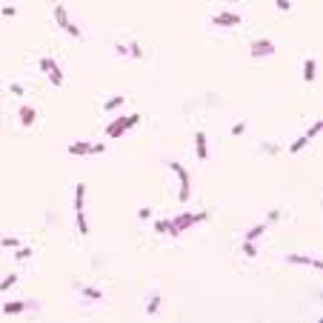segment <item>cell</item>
Segmentation results:
<instances>
[{
	"instance_id": "19",
	"label": "cell",
	"mask_w": 323,
	"mask_h": 323,
	"mask_svg": "<svg viewBox=\"0 0 323 323\" xmlns=\"http://www.w3.org/2000/svg\"><path fill=\"white\" fill-rule=\"evenodd\" d=\"M123 103H126V97H123V95L106 97V100H103V112H114V109H117V106H123Z\"/></svg>"
},
{
	"instance_id": "10",
	"label": "cell",
	"mask_w": 323,
	"mask_h": 323,
	"mask_svg": "<svg viewBox=\"0 0 323 323\" xmlns=\"http://www.w3.org/2000/svg\"><path fill=\"white\" fill-rule=\"evenodd\" d=\"M26 309H40L37 300H12V303H3V314H20Z\"/></svg>"
},
{
	"instance_id": "9",
	"label": "cell",
	"mask_w": 323,
	"mask_h": 323,
	"mask_svg": "<svg viewBox=\"0 0 323 323\" xmlns=\"http://www.w3.org/2000/svg\"><path fill=\"white\" fill-rule=\"evenodd\" d=\"M286 263H295V266H312V269H317V272L323 269V261L317 257V254H297V252H292V254H286Z\"/></svg>"
},
{
	"instance_id": "21",
	"label": "cell",
	"mask_w": 323,
	"mask_h": 323,
	"mask_svg": "<svg viewBox=\"0 0 323 323\" xmlns=\"http://www.w3.org/2000/svg\"><path fill=\"white\" fill-rule=\"evenodd\" d=\"M75 215H78V232L83 237L89 235V220H86V212H75Z\"/></svg>"
},
{
	"instance_id": "35",
	"label": "cell",
	"mask_w": 323,
	"mask_h": 323,
	"mask_svg": "<svg viewBox=\"0 0 323 323\" xmlns=\"http://www.w3.org/2000/svg\"><path fill=\"white\" fill-rule=\"evenodd\" d=\"M149 215H152V209H146V206H143V209H138V218H140V220H146Z\"/></svg>"
},
{
	"instance_id": "20",
	"label": "cell",
	"mask_w": 323,
	"mask_h": 323,
	"mask_svg": "<svg viewBox=\"0 0 323 323\" xmlns=\"http://www.w3.org/2000/svg\"><path fill=\"white\" fill-rule=\"evenodd\" d=\"M126 57H132V60H140V57H143V49H140L138 40H129V43H126Z\"/></svg>"
},
{
	"instance_id": "18",
	"label": "cell",
	"mask_w": 323,
	"mask_h": 323,
	"mask_svg": "<svg viewBox=\"0 0 323 323\" xmlns=\"http://www.w3.org/2000/svg\"><path fill=\"white\" fill-rule=\"evenodd\" d=\"M83 201H86V183L75 186V212H83Z\"/></svg>"
},
{
	"instance_id": "22",
	"label": "cell",
	"mask_w": 323,
	"mask_h": 323,
	"mask_svg": "<svg viewBox=\"0 0 323 323\" xmlns=\"http://www.w3.org/2000/svg\"><path fill=\"white\" fill-rule=\"evenodd\" d=\"M306 143H309V138H306V135H300L297 140H292V143H289V152H292V155H297V152H300Z\"/></svg>"
},
{
	"instance_id": "34",
	"label": "cell",
	"mask_w": 323,
	"mask_h": 323,
	"mask_svg": "<svg viewBox=\"0 0 323 323\" xmlns=\"http://www.w3.org/2000/svg\"><path fill=\"white\" fill-rule=\"evenodd\" d=\"M114 54H117V57H126V43H117V46H114Z\"/></svg>"
},
{
	"instance_id": "31",
	"label": "cell",
	"mask_w": 323,
	"mask_h": 323,
	"mask_svg": "<svg viewBox=\"0 0 323 323\" xmlns=\"http://www.w3.org/2000/svg\"><path fill=\"white\" fill-rule=\"evenodd\" d=\"M0 246H9V249H18L20 240L18 237H0Z\"/></svg>"
},
{
	"instance_id": "23",
	"label": "cell",
	"mask_w": 323,
	"mask_h": 323,
	"mask_svg": "<svg viewBox=\"0 0 323 323\" xmlns=\"http://www.w3.org/2000/svg\"><path fill=\"white\" fill-rule=\"evenodd\" d=\"M261 152H263V155H278L280 146H278V143H272V140H263V143H261Z\"/></svg>"
},
{
	"instance_id": "33",
	"label": "cell",
	"mask_w": 323,
	"mask_h": 323,
	"mask_svg": "<svg viewBox=\"0 0 323 323\" xmlns=\"http://www.w3.org/2000/svg\"><path fill=\"white\" fill-rule=\"evenodd\" d=\"M246 132V120H237L235 126H232V135H243Z\"/></svg>"
},
{
	"instance_id": "30",
	"label": "cell",
	"mask_w": 323,
	"mask_h": 323,
	"mask_svg": "<svg viewBox=\"0 0 323 323\" xmlns=\"http://www.w3.org/2000/svg\"><path fill=\"white\" fill-rule=\"evenodd\" d=\"M280 218H283V212H280V209H269V212H266V223H275V220H280Z\"/></svg>"
},
{
	"instance_id": "29",
	"label": "cell",
	"mask_w": 323,
	"mask_h": 323,
	"mask_svg": "<svg viewBox=\"0 0 323 323\" xmlns=\"http://www.w3.org/2000/svg\"><path fill=\"white\" fill-rule=\"evenodd\" d=\"M275 6H278L280 12H292L295 9V0H275Z\"/></svg>"
},
{
	"instance_id": "15",
	"label": "cell",
	"mask_w": 323,
	"mask_h": 323,
	"mask_svg": "<svg viewBox=\"0 0 323 323\" xmlns=\"http://www.w3.org/2000/svg\"><path fill=\"white\" fill-rule=\"evenodd\" d=\"M155 232H157V235L177 237V232H175V223H172L169 218H160V220H155Z\"/></svg>"
},
{
	"instance_id": "27",
	"label": "cell",
	"mask_w": 323,
	"mask_h": 323,
	"mask_svg": "<svg viewBox=\"0 0 323 323\" xmlns=\"http://www.w3.org/2000/svg\"><path fill=\"white\" fill-rule=\"evenodd\" d=\"M243 254L246 257H257V246H254L252 240H243Z\"/></svg>"
},
{
	"instance_id": "4",
	"label": "cell",
	"mask_w": 323,
	"mask_h": 323,
	"mask_svg": "<svg viewBox=\"0 0 323 323\" xmlns=\"http://www.w3.org/2000/svg\"><path fill=\"white\" fill-rule=\"evenodd\" d=\"M69 155L75 157H86V155H103L106 152V143H92V140H78V143H72L69 149H66Z\"/></svg>"
},
{
	"instance_id": "28",
	"label": "cell",
	"mask_w": 323,
	"mask_h": 323,
	"mask_svg": "<svg viewBox=\"0 0 323 323\" xmlns=\"http://www.w3.org/2000/svg\"><path fill=\"white\" fill-rule=\"evenodd\" d=\"M9 92H12V95H18V97H23V95H26V89H23V83H18V80H12V83H9Z\"/></svg>"
},
{
	"instance_id": "3",
	"label": "cell",
	"mask_w": 323,
	"mask_h": 323,
	"mask_svg": "<svg viewBox=\"0 0 323 323\" xmlns=\"http://www.w3.org/2000/svg\"><path fill=\"white\" fill-rule=\"evenodd\" d=\"M209 218V212H198V215H192V212H180L177 218H172V223H175V232L177 235H183L186 229H192L195 223H201V220Z\"/></svg>"
},
{
	"instance_id": "7",
	"label": "cell",
	"mask_w": 323,
	"mask_h": 323,
	"mask_svg": "<svg viewBox=\"0 0 323 323\" xmlns=\"http://www.w3.org/2000/svg\"><path fill=\"white\" fill-rule=\"evenodd\" d=\"M275 52H278V46H275V40H269V37H257V40H252V46H249V54H252L254 60H257V57H272Z\"/></svg>"
},
{
	"instance_id": "1",
	"label": "cell",
	"mask_w": 323,
	"mask_h": 323,
	"mask_svg": "<svg viewBox=\"0 0 323 323\" xmlns=\"http://www.w3.org/2000/svg\"><path fill=\"white\" fill-rule=\"evenodd\" d=\"M169 169L180 177V195H177V201L186 203L189 201V195H192V177H189V172H186V166L180 163V160H169Z\"/></svg>"
},
{
	"instance_id": "12",
	"label": "cell",
	"mask_w": 323,
	"mask_h": 323,
	"mask_svg": "<svg viewBox=\"0 0 323 323\" xmlns=\"http://www.w3.org/2000/svg\"><path fill=\"white\" fill-rule=\"evenodd\" d=\"M18 120H20V126H32V123L37 120V106L23 103V106L18 109Z\"/></svg>"
},
{
	"instance_id": "26",
	"label": "cell",
	"mask_w": 323,
	"mask_h": 323,
	"mask_svg": "<svg viewBox=\"0 0 323 323\" xmlns=\"http://www.w3.org/2000/svg\"><path fill=\"white\" fill-rule=\"evenodd\" d=\"M29 254H32V249H29V246H18V249H15V261L23 263V261L29 257Z\"/></svg>"
},
{
	"instance_id": "6",
	"label": "cell",
	"mask_w": 323,
	"mask_h": 323,
	"mask_svg": "<svg viewBox=\"0 0 323 323\" xmlns=\"http://www.w3.org/2000/svg\"><path fill=\"white\" fill-rule=\"evenodd\" d=\"M40 72H46L49 75V80H52V86H63V69H60V63L54 60V57H40Z\"/></svg>"
},
{
	"instance_id": "13",
	"label": "cell",
	"mask_w": 323,
	"mask_h": 323,
	"mask_svg": "<svg viewBox=\"0 0 323 323\" xmlns=\"http://www.w3.org/2000/svg\"><path fill=\"white\" fill-rule=\"evenodd\" d=\"M160 303H163V295H160L157 289H152L149 297H146V314H149V317H155V314L160 312Z\"/></svg>"
},
{
	"instance_id": "16",
	"label": "cell",
	"mask_w": 323,
	"mask_h": 323,
	"mask_svg": "<svg viewBox=\"0 0 323 323\" xmlns=\"http://www.w3.org/2000/svg\"><path fill=\"white\" fill-rule=\"evenodd\" d=\"M266 229H269V223H266V220L254 223V226H249V229L243 232V240H252V243H254V240H257V237H261L263 232H266Z\"/></svg>"
},
{
	"instance_id": "14",
	"label": "cell",
	"mask_w": 323,
	"mask_h": 323,
	"mask_svg": "<svg viewBox=\"0 0 323 323\" xmlns=\"http://www.w3.org/2000/svg\"><path fill=\"white\" fill-rule=\"evenodd\" d=\"M80 297L86 300V303H97V300H103V289H97V286H78Z\"/></svg>"
},
{
	"instance_id": "17",
	"label": "cell",
	"mask_w": 323,
	"mask_h": 323,
	"mask_svg": "<svg viewBox=\"0 0 323 323\" xmlns=\"http://www.w3.org/2000/svg\"><path fill=\"white\" fill-rule=\"evenodd\" d=\"M314 75H317V60H314V57H306L303 60V80L306 83H312Z\"/></svg>"
},
{
	"instance_id": "36",
	"label": "cell",
	"mask_w": 323,
	"mask_h": 323,
	"mask_svg": "<svg viewBox=\"0 0 323 323\" xmlns=\"http://www.w3.org/2000/svg\"><path fill=\"white\" fill-rule=\"evenodd\" d=\"M229 3H232V0H229Z\"/></svg>"
},
{
	"instance_id": "8",
	"label": "cell",
	"mask_w": 323,
	"mask_h": 323,
	"mask_svg": "<svg viewBox=\"0 0 323 323\" xmlns=\"http://www.w3.org/2000/svg\"><path fill=\"white\" fill-rule=\"evenodd\" d=\"M209 23H212V26H240V23H243V18H240L237 12L226 9V12H218V15H212Z\"/></svg>"
},
{
	"instance_id": "25",
	"label": "cell",
	"mask_w": 323,
	"mask_h": 323,
	"mask_svg": "<svg viewBox=\"0 0 323 323\" xmlns=\"http://www.w3.org/2000/svg\"><path fill=\"white\" fill-rule=\"evenodd\" d=\"M323 129V117H317V120L312 123V126H309V129H306V138L312 140V138H317V132Z\"/></svg>"
},
{
	"instance_id": "32",
	"label": "cell",
	"mask_w": 323,
	"mask_h": 323,
	"mask_svg": "<svg viewBox=\"0 0 323 323\" xmlns=\"http://www.w3.org/2000/svg\"><path fill=\"white\" fill-rule=\"evenodd\" d=\"M0 12H3L6 18H15V15H18V6H12V3H6V6H0Z\"/></svg>"
},
{
	"instance_id": "2",
	"label": "cell",
	"mask_w": 323,
	"mask_h": 323,
	"mask_svg": "<svg viewBox=\"0 0 323 323\" xmlns=\"http://www.w3.org/2000/svg\"><path fill=\"white\" fill-rule=\"evenodd\" d=\"M140 123V114L132 112V114H123V117H117V120H112L109 126H106V135L109 138H120L123 132H129L132 126H138Z\"/></svg>"
},
{
	"instance_id": "5",
	"label": "cell",
	"mask_w": 323,
	"mask_h": 323,
	"mask_svg": "<svg viewBox=\"0 0 323 323\" xmlns=\"http://www.w3.org/2000/svg\"><path fill=\"white\" fill-rule=\"evenodd\" d=\"M54 20H57V26H60L63 32H69L72 37H83V32L72 23L69 12H66V6H63V3H54Z\"/></svg>"
},
{
	"instance_id": "11",
	"label": "cell",
	"mask_w": 323,
	"mask_h": 323,
	"mask_svg": "<svg viewBox=\"0 0 323 323\" xmlns=\"http://www.w3.org/2000/svg\"><path fill=\"white\" fill-rule=\"evenodd\" d=\"M195 152H198V160H209V138L206 132H195Z\"/></svg>"
},
{
	"instance_id": "24",
	"label": "cell",
	"mask_w": 323,
	"mask_h": 323,
	"mask_svg": "<svg viewBox=\"0 0 323 323\" xmlns=\"http://www.w3.org/2000/svg\"><path fill=\"white\" fill-rule=\"evenodd\" d=\"M18 280H20V275H9V278H3V280H0V292H9Z\"/></svg>"
}]
</instances>
